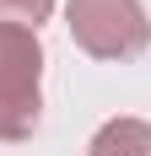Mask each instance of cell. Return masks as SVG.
I'll return each mask as SVG.
<instances>
[{
  "mask_svg": "<svg viewBox=\"0 0 151 156\" xmlns=\"http://www.w3.org/2000/svg\"><path fill=\"white\" fill-rule=\"evenodd\" d=\"M43 43L27 27H0V140H32L43 119Z\"/></svg>",
  "mask_w": 151,
  "mask_h": 156,
  "instance_id": "cell-1",
  "label": "cell"
},
{
  "mask_svg": "<svg viewBox=\"0 0 151 156\" xmlns=\"http://www.w3.org/2000/svg\"><path fill=\"white\" fill-rule=\"evenodd\" d=\"M65 22L76 48H87L92 59H135L151 43V22L140 0H70Z\"/></svg>",
  "mask_w": 151,
  "mask_h": 156,
  "instance_id": "cell-2",
  "label": "cell"
},
{
  "mask_svg": "<svg viewBox=\"0 0 151 156\" xmlns=\"http://www.w3.org/2000/svg\"><path fill=\"white\" fill-rule=\"evenodd\" d=\"M87 156H151V124L146 119H108L92 135Z\"/></svg>",
  "mask_w": 151,
  "mask_h": 156,
  "instance_id": "cell-3",
  "label": "cell"
},
{
  "mask_svg": "<svg viewBox=\"0 0 151 156\" xmlns=\"http://www.w3.org/2000/svg\"><path fill=\"white\" fill-rule=\"evenodd\" d=\"M54 0H0V27H27L38 32V22H49Z\"/></svg>",
  "mask_w": 151,
  "mask_h": 156,
  "instance_id": "cell-4",
  "label": "cell"
}]
</instances>
